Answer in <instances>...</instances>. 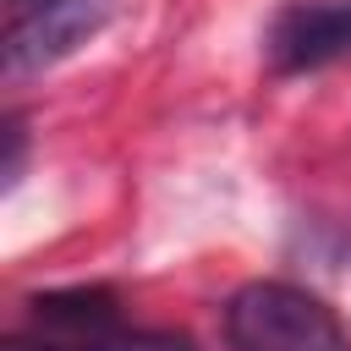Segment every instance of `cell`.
I'll use <instances>...</instances> for the list:
<instances>
[{
  "label": "cell",
  "instance_id": "obj_2",
  "mask_svg": "<svg viewBox=\"0 0 351 351\" xmlns=\"http://www.w3.org/2000/svg\"><path fill=\"white\" fill-rule=\"evenodd\" d=\"M121 0H16L5 27V71H38L88 44Z\"/></svg>",
  "mask_w": 351,
  "mask_h": 351
},
{
  "label": "cell",
  "instance_id": "obj_5",
  "mask_svg": "<svg viewBox=\"0 0 351 351\" xmlns=\"http://www.w3.org/2000/svg\"><path fill=\"white\" fill-rule=\"evenodd\" d=\"M5 351H197V346L176 329H104V335L71 340V346H22V340H11Z\"/></svg>",
  "mask_w": 351,
  "mask_h": 351
},
{
  "label": "cell",
  "instance_id": "obj_3",
  "mask_svg": "<svg viewBox=\"0 0 351 351\" xmlns=\"http://www.w3.org/2000/svg\"><path fill=\"white\" fill-rule=\"evenodd\" d=\"M351 49V0H318V5H291L274 33H269V55L280 71H313L329 66L335 55Z\"/></svg>",
  "mask_w": 351,
  "mask_h": 351
},
{
  "label": "cell",
  "instance_id": "obj_4",
  "mask_svg": "<svg viewBox=\"0 0 351 351\" xmlns=\"http://www.w3.org/2000/svg\"><path fill=\"white\" fill-rule=\"evenodd\" d=\"M33 318L55 335H71V340H88V335H104L115 329V296L99 291V285H77V291H49V296H33Z\"/></svg>",
  "mask_w": 351,
  "mask_h": 351
},
{
  "label": "cell",
  "instance_id": "obj_7",
  "mask_svg": "<svg viewBox=\"0 0 351 351\" xmlns=\"http://www.w3.org/2000/svg\"><path fill=\"white\" fill-rule=\"evenodd\" d=\"M11 5H16V0H11Z\"/></svg>",
  "mask_w": 351,
  "mask_h": 351
},
{
  "label": "cell",
  "instance_id": "obj_6",
  "mask_svg": "<svg viewBox=\"0 0 351 351\" xmlns=\"http://www.w3.org/2000/svg\"><path fill=\"white\" fill-rule=\"evenodd\" d=\"M22 154H27V132H22V121L16 115H5V186H16V176H22Z\"/></svg>",
  "mask_w": 351,
  "mask_h": 351
},
{
  "label": "cell",
  "instance_id": "obj_1",
  "mask_svg": "<svg viewBox=\"0 0 351 351\" xmlns=\"http://www.w3.org/2000/svg\"><path fill=\"white\" fill-rule=\"evenodd\" d=\"M225 335L236 351H351L346 324L302 285L252 280L225 302Z\"/></svg>",
  "mask_w": 351,
  "mask_h": 351
}]
</instances>
